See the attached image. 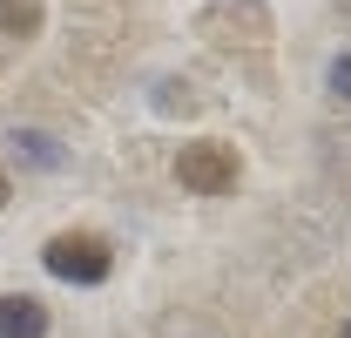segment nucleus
Masks as SVG:
<instances>
[{"instance_id": "nucleus-1", "label": "nucleus", "mask_w": 351, "mask_h": 338, "mask_svg": "<svg viewBox=\"0 0 351 338\" xmlns=\"http://www.w3.org/2000/svg\"><path fill=\"white\" fill-rule=\"evenodd\" d=\"M237 176H243V163H237V149L230 142H182V156H176V183L189 190V196H230L237 190Z\"/></svg>"}, {"instance_id": "nucleus-2", "label": "nucleus", "mask_w": 351, "mask_h": 338, "mask_svg": "<svg viewBox=\"0 0 351 338\" xmlns=\"http://www.w3.org/2000/svg\"><path fill=\"white\" fill-rule=\"evenodd\" d=\"M41 264L61 278V284H101V278L115 271V251H108L95 230H61V237H47Z\"/></svg>"}, {"instance_id": "nucleus-3", "label": "nucleus", "mask_w": 351, "mask_h": 338, "mask_svg": "<svg viewBox=\"0 0 351 338\" xmlns=\"http://www.w3.org/2000/svg\"><path fill=\"white\" fill-rule=\"evenodd\" d=\"M0 338H47L41 297H0Z\"/></svg>"}, {"instance_id": "nucleus-4", "label": "nucleus", "mask_w": 351, "mask_h": 338, "mask_svg": "<svg viewBox=\"0 0 351 338\" xmlns=\"http://www.w3.org/2000/svg\"><path fill=\"white\" fill-rule=\"evenodd\" d=\"M0 34H41V7L34 0H0Z\"/></svg>"}, {"instance_id": "nucleus-5", "label": "nucleus", "mask_w": 351, "mask_h": 338, "mask_svg": "<svg viewBox=\"0 0 351 338\" xmlns=\"http://www.w3.org/2000/svg\"><path fill=\"white\" fill-rule=\"evenodd\" d=\"M331 88L351 102V54H338V61H331Z\"/></svg>"}, {"instance_id": "nucleus-6", "label": "nucleus", "mask_w": 351, "mask_h": 338, "mask_svg": "<svg viewBox=\"0 0 351 338\" xmlns=\"http://www.w3.org/2000/svg\"><path fill=\"white\" fill-rule=\"evenodd\" d=\"M7 196H14V183H7V169H0V210H7Z\"/></svg>"}, {"instance_id": "nucleus-7", "label": "nucleus", "mask_w": 351, "mask_h": 338, "mask_svg": "<svg viewBox=\"0 0 351 338\" xmlns=\"http://www.w3.org/2000/svg\"><path fill=\"white\" fill-rule=\"evenodd\" d=\"M345 338H351V325H345Z\"/></svg>"}]
</instances>
